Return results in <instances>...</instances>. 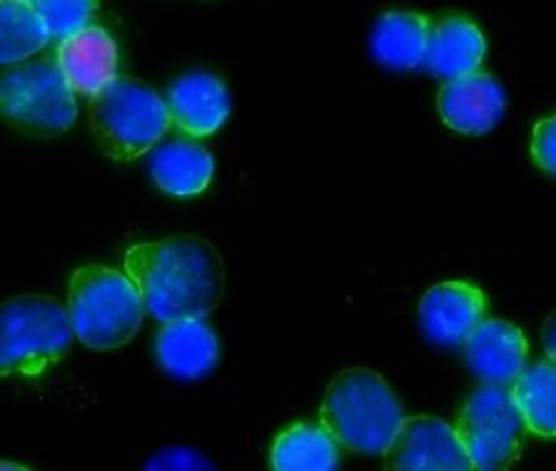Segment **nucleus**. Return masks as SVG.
Wrapping results in <instances>:
<instances>
[{
	"mask_svg": "<svg viewBox=\"0 0 556 471\" xmlns=\"http://www.w3.org/2000/svg\"><path fill=\"white\" fill-rule=\"evenodd\" d=\"M125 272L138 284L148 315L163 324L205 319L225 292L220 252L195 234L130 247L125 252Z\"/></svg>",
	"mask_w": 556,
	"mask_h": 471,
	"instance_id": "obj_1",
	"label": "nucleus"
},
{
	"mask_svg": "<svg viewBox=\"0 0 556 471\" xmlns=\"http://www.w3.org/2000/svg\"><path fill=\"white\" fill-rule=\"evenodd\" d=\"M319 419L340 447L384 457L404 422V409L382 374L355 367L327 386Z\"/></svg>",
	"mask_w": 556,
	"mask_h": 471,
	"instance_id": "obj_2",
	"label": "nucleus"
},
{
	"mask_svg": "<svg viewBox=\"0 0 556 471\" xmlns=\"http://www.w3.org/2000/svg\"><path fill=\"white\" fill-rule=\"evenodd\" d=\"M67 313L75 336L86 347L108 352L123 347L138 334L148 309L128 272L86 265L71 277Z\"/></svg>",
	"mask_w": 556,
	"mask_h": 471,
	"instance_id": "obj_3",
	"label": "nucleus"
},
{
	"mask_svg": "<svg viewBox=\"0 0 556 471\" xmlns=\"http://www.w3.org/2000/svg\"><path fill=\"white\" fill-rule=\"evenodd\" d=\"M90 128L100 150L113 160H138L170 130L167 100L148 82L115 78L90 98Z\"/></svg>",
	"mask_w": 556,
	"mask_h": 471,
	"instance_id": "obj_4",
	"label": "nucleus"
},
{
	"mask_svg": "<svg viewBox=\"0 0 556 471\" xmlns=\"http://www.w3.org/2000/svg\"><path fill=\"white\" fill-rule=\"evenodd\" d=\"M67 307L53 297L23 294L0 309V374L38 377L61 361L73 344Z\"/></svg>",
	"mask_w": 556,
	"mask_h": 471,
	"instance_id": "obj_5",
	"label": "nucleus"
},
{
	"mask_svg": "<svg viewBox=\"0 0 556 471\" xmlns=\"http://www.w3.org/2000/svg\"><path fill=\"white\" fill-rule=\"evenodd\" d=\"M0 111L8 125L30 138H55L73 128L78 96L55 58L8 67L0 80Z\"/></svg>",
	"mask_w": 556,
	"mask_h": 471,
	"instance_id": "obj_6",
	"label": "nucleus"
},
{
	"mask_svg": "<svg viewBox=\"0 0 556 471\" xmlns=\"http://www.w3.org/2000/svg\"><path fill=\"white\" fill-rule=\"evenodd\" d=\"M454 427L471 467L479 471L509 469L519 459L527 434L509 384H484L471 392Z\"/></svg>",
	"mask_w": 556,
	"mask_h": 471,
	"instance_id": "obj_7",
	"label": "nucleus"
},
{
	"mask_svg": "<svg viewBox=\"0 0 556 471\" xmlns=\"http://www.w3.org/2000/svg\"><path fill=\"white\" fill-rule=\"evenodd\" d=\"M387 469L397 471H471V459L457 427L440 417H404L397 436L384 451Z\"/></svg>",
	"mask_w": 556,
	"mask_h": 471,
	"instance_id": "obj_8",
	"label": "nucleus"
},
{
	"mask_svg": "<svg viewBox=\"0 0 556 471\" xmlns=\"http://www.w3.org/2000/svg\"><path fill=\"white\" fill-rule=\"evenodd\" d=\"M486 297L477 284L450 280L425 292L419 300V327L429 342L440 347H459L482 322Z\"/></svg>",
	"mask_w": 556,
	"mask_h": 471,
	"instance_id": "obj_9",
	"label": "nucleus"
},
{
	"mask_svg": "<svg viewBox=\"0 0 556 471\" xmlns=\"http://www.w3.org/2000/svg\"><path fill=\"white\" fill-rule=\"evenodd\" d=\"M167 107H170L173 128H178L185 138L202 140L223 128L230 117L232 100L220 75L192 71L173 80L167 90Z\"/></svg>",
	"mask_w": 556,
	"mask_h": 471,
	"instance_id": "obj_10",
	"label": "nucleus"
},
{
	"mask_svg": "<svg viewBox=\"0 0 556 471\" xmlns=\"http://www.w3.org/2000/svg\"><path fill=\"white\" fill-rule=\"evenodd\" d=\"M437 111L446 128L462 135H486L507 111V96L494 75L477 71L446 80L437 96Z\"/></svg>",
	"mask_w": 556,
	"mask_h": 471,
	"instance_id": "obj_11",
	"label": "nucleus"
},
{
	"mask_svg": "<svg viewBox=\"0 0 556 471\" xmlns=\"http://www.w3.org/2000/svg\"><path fill=\"white\" fill-rule=\"evenodd\" d=\"M155 361L167 377L192 382L207 377L220 361V342L202 319H175L160 327L153 342Z\"/></svg>",
	"mask_w": 556,
	"mask_h": 471,
	"instance_id": "obj_12",
	"label": "nucleus"
},
{
	"mask_svg": "<svg viewBox=\"0 0 556 471\" xmlns=\"http://www.w3.org/2000/svg\"><path fill=\"white\" fill-rule=\"evenodd\" d=\"M55 63L75 96L96 98L117 78V46L105 28L88 25L58 43Z\"/></svg>",
	"mask_w": 556,
	"mask_h": 471,
	"instance_id": "obj_13",
	"label": "nucleus"
},
{
	"mask_svg": "<svg viewBox=\"0 0 556 471\" xmlns=\"http://www.w3.org/2000/svg\"><path fill=\"white\" fill-rule=\"evenodd\" d=\"M462 347L471 374L484 384H511L529 355L525 332L507 319H482Z\"/></svg>",
	"mask_w": 556,
	"mask_h": 471,
	"instance_id": "obj_14",
	"label": "nucleus"
},
{
	"mask_svg": "<svg viewBox=\"0 0 556 471\" xmlns=\"http://www.w3.org/2000/svg\"><path fill=\"white\" fill-rule=\"evenodd\" d=\"M486 58V40L482 30L469 18L450 15L432 23L425 67L434 78L454 80L477 73Z\"/></svg>",
	"mask_w": 556,
	"mask_h": 471,
	"instance_id": "obj_15",
	"label": "nucleus"
},
{
	"mask_svg": "<svg viewBox=\"0 0 556 471\" xmlns=\"http://www.w3.org/2000/svg\"><path fill=\"white\" fill-rule=\"evenodd\" d=\"M215 160L207 148L192 140H175L157 148L150 160V178L165 195L195 198L207 190Z\"/></svg>",
	"mask_w": 556,
	"mask_h": 471,
	"instance_id": "obj_16",
	"label": "nucleus"
},
{
	"mask_svg": "<svg viewBox=\"0 0 556 471\" xmlns=\"http://www.w3.org/2000/svg\"><path fill=\"white\" fill-rule=\"evenodd\" d=\"M429 28H432V21L419 13H384L375 23L369 50H372L375 61L390 71H415L425 65Z\"/></svg>",
	"mask_w": 556,
	"mask_h": 471,
	"instance_id": "obj_17",
	"label": "nucleus"
},
{
	"mask_svg": "<svg viewBox=\"0 0 556 471\" xmlns=\"http://www.w3.org/2000/svg\"><path fill=\"white\" fill-rule=\"evenodd\" d=\"M269 467L275 471H332L340 467V444L325 424H292L277 434Z\"/></svg>",
	"mask_w": 556,
	"mask_h": 471,
	"instance_id": "obj_18",
	"label": "nucleus"
},
{
	"mask_svg": "<svg viewBox=\"0 0 556 471\" xmlns=\"http://www.w3.org/2000/svg\"><path fill=\"white\" fill-rule=\"evenodd\" d=\"M511 399L517 404L527 432L556 440V365L554 361H536L521 369V374L509 384Z\"/></svg>",
	"mask_w": 556,
	"mask_h": 471,
	"instance_id": "obj_19",
	"label": "nucleus"
},
{
	"mask_svg": "<svg viewBox=\"0 0 556 471\" xmlns=\"http://www.w3.org/2000/svg\"><path fill=\"white\" fill-rule=\"evenodd\" d=\"M50 40L33 0H0V63L18 65Z\"/></svg>",
	"mask_w": 556,
	"mask_h": 471,
	"instance_id": "obj_20",
	"label": "nucleus"
},
{
	"mask_svg": "<svg viewBox=\"0 0 556 471\" xmlns=\"http://www.w3.org/2000/svg\"><path fill=\"white\" fill-rule=\"evenodd\" d=\"M33 5L43 18L50 38L63 40L88 28L98 0H33Z\"/></svg>",
	"mask_w": 556,
	"mask_h": 471,
	"instance_id": "obj_21",
	"label": "nucleus"
},
{
	"mask_svg": "<svg viewBox=\"0 0 556 471\" xmlns=\"http://www.w3.org/2000/svg\"><path fill=\"white\" fill-rule=\"evenodd\" d=\"M532 157L544 173L556 175V115L536 123L532 140Z\"/></svg>",
	"mask_w": 556,
	"mask_h": 471,
	"instance_id": "obj_22",
	"label": "nucleus"
},
{
	"mask_svg": "<svg viewBox=\"0 0 556 471\" xmlns=\"http://www.w3.org/2000/svg\"><path fill=\"white\" fill-rule=\"evenodd\" d=\"M146 467L148 469H215L213 461H207V457H202V454L185 447L157 451Z\"/></svg>",
	"mask_w": 556,
	"mask_h": 471,
	"instance_id": "obj_23",
	"label": "nucleus"
},
{
	"mask_svg": "<svg viewBox=\"0 0 556 471\" xmlns=\"http://www.w3.org/2000/svg\"><path fill=\"white\" fill-rule=\"evenodd\" d=\"M542 344H544L546 359L556 365V313L546 317V322L542 327Z\"/></svg>",
	"mask_w": 556,
	"mask_h": 471,
	"instance_id": "obj_24",
	"label": "nucleus"
}]
</instances>
